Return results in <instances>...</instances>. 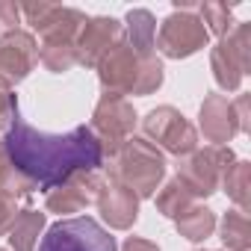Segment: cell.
<instances>
[{"label":"cell","instance_id":"cell-1","mask_svg":"<svg viewBox=\"0 0 251 251\" xmlns=\"http://www.w3.org/2000/svg\"><path fill=\"white\" fill-rule=\"evenodd\" d=\"M3 148L9 166L21 172L39 192H50L74 172H95L103 166V148L89 130V124H77L68 133H45L21 115V106L12 109L3 130Z\"/></svg>","mask_w":251,"mask_h":251},{"label":"cell","instance_id":"cell-2","mask_svg":"<svg viewBox=\"0 0 251 251\" xmlns=\"http://www.w3.org/2000/svg\"><path fill=\"white\" fill-rule=\"evenodd\" d=\"M109 180L127 186L139 201L154 198L163 177H166V157L157 145L142 136H130L112 157H109Z\"/></svg>","mask_w":251,"mask_h":251},{"label":"cell","instance_id":"cell-3","mask_svg":"<svg viewBox=\"0 0 251 251\" xmlns=\"http://www.w3.org/2000/svg\"><path fill=\"white\" fill-rule=\"evenodd\" d=\"M233 151L230 145H207V148H195L192 154L177 160V180L186 186V192L198 201V198H210L213 192H219L222 175L233 166Z\"/></svg>","mask_w":251,"mask_h":251},{"label":"cell","instance_id":"cell-4","mask_svg":"<svg viewBox=\"0 0 251 251\" xmlns=\"http://www.w3.org/2000/svg\"><path fill=\"white\" fill-rule=\"evenodd\" d=\"M207 42H210V33H207V27L198 18V6L195 3H180L160 24V33L154 39V48L166 59H186V56L204 50Z\"/></svg>","mask_w":251,"mask_h":251},{"label":"cell","instance_id":"cell-5","mask_svg":"<svg viewBox=\"0 0 251 251\" xmlns=\"http://www.w3.org/2000/svg\"><path fill=\"white\" fill-rule=\"evenodd\" d=\"M39 251H118L115 236L95 222L92 216H71L59 219L48 227V233L39 242Z\"/></svg>","mask_w":251,"mask_h":251},{"label":"cell","instance_id":"cell-6","mask_svg":"<svg viewBox=\"0 0 251 251\" xmlns=\"http://www.w3.org/2000/svg\"><path fill=\"white\" fill-rule=\"evenodd\" d=\"M142 133H145L142 139H148L151 145L169 151L177 160L198 148V130L189 124V118L172 103H163V106L151 109L142 118Z\"/></svg>","mask_w":251,"mask_h":251},{"label":"cell","instance_id":"cell-7","mask_svg":"<svg viewBox=\"0 0 251 251\" xmlns=\"http://www.w3.org/2000/svg\"><path fill=\"white\" fill-rule=\"evenodd\" d=\"M136 109L127 98H121V95H109L103 92L100 100L95 103V112H92V124H89V130L95 133V139L100 142L103 148V157L115 154L124 142H127L133 136V127H136Z\"/></svg>","mask_w":251,"mask_h":251},{"label":"cell","instance_id":"cell-8","mask_svg":"<svg viewBox=\"0 0 251 251\" xmlns=\"http://www.w3.org/2000/svg\"><path fill=\"white\" fill-rule=\"evenodd\" d=\"M210 68L225 92H236L251 68V24H236L210 50Z\"/></svg>","mask_w":251,"mask_h":251},{"label":"cell","instance_id":"cell-9","mask_svg":"<svg viewBox=\"0 0 251 251\" xmlns=\"http://www.w3.org/2000/svg\"><path fill=\"white\" fill-rule=\"evenodd\" d=\"M21 18L33 27V33L42 36V42H77L80 27L86 24V12L62 3H18Z\"/></svg>","mask_w":251,"mask_h":251},{"label":"cell","instance_id":"cell-10","mask_svg":"<svg viewBox=\"0 0 251 251\" xmlns=\"http://www.w3.org/2000/svg\"><path fill=\"white\" fill-rule=\"evenodd\" d=\"M148 59H151V56H148ZM142 62H145V59L136 56V50L121 39V42L95 65L103 92L121 95V98H124V95H133V89H136V83H139V74H142Z\"/></svg>","mask_w":251,"mask_h":251},{"label":"cell","instance_id":"cell-11","mask_svg":"<svg viewBox=\"0 0 251 251\" xmlns=\"http://www.w3.org/2000/svg\"><path fill=\"white\" fill-rule=\"evenodd\" d=\"M124 39V27L121 21L109 18V15H98V18H86V24L77 33V65L83 68H95L118 42Z\"/></svg>","mask_w":251,"mask_h":251},{"label":"cell","instance_id":"cell-12","mask_svg":"<svg viewBox=\"0 0 251 251\" xmlns=\"http://www.w3.org/2000/svg\"><path fill=\"white\" fill-rule=\"evenodd\" d=\"M100 177L95 172H74L68 175L59 186H53L45 198V207L48 213H59V216H68V213H80L86 210L89 204H95L98 192H100Z\"/></svg>","mask_w":251,"mask_h":251},{"label":"cell","instance_id":"cell-13","mask_svg":"<svg viewBox=\"0 0 251 251\" xmlns=\"http://www.w3.org/2000/svg\"><path fill=\"white\" fill-rule=\"evenodd\" d=\"M36 65H39V45L33 33L15 30L12 36L0 39V77L9 86L27 80Z\"/></svg>","mask_w":251,"mask_h":251},{"label":"cell","instance_id":"cell-14","mask_svg":"<svg viewBox=\"0 0 251 251\" xmlns=\"http://www.w3.org/2000/svg\"><path fill=\"white\" fill-rule=\"evenodd\" d=\"M103 222L112 227V230H130L139 219V198L115 180H103L100 183V192L95 198Z\"/></svg>","mask_w":251,"mask_h":251},{"label":"cell","instance_id":"cell-15","mask_svg":"<svg viewBox=\"0 0 251 251\" xmlns=\"http://www.w3.org/2000/svg\"><path fill=\"white\" fill-rule=\"evenodd\" d=\"M201 133L210 145H227L236 133H239V121H236V109L233 100H227L219 92H210L201 103Z\"/></svg>","mask_w":251,"mask_h":251},{"label":"cell","instance_id":"cell-16","mask_svg":"<svg viewBox=\"0 0 251 251\" xmlns=\"http://www.w3.org/2000/svg\"><path fill=\"white\" fill-rule=\"evenodd\" d=\"M124 42H127L136 56L148 59L154 56V39H157V21L148 9H130L124 15Z\"/></svg>","mask_w":251,"mask_h":251},{"label":"cell","instance_id":"cell-17","mask_svg":"<svg viewBox=\"0 0 251 251\" xmlns=\"http://www.w3.org/2000/svg\"><path fill=\"white\" fill-rule=\"evenodd\" d=\"M45 222H48L45 213H39V210H21L18 219H15V225L6 233L9 248L12 251H36V242H39V233L45 230Z\"/></svg>","mask_w":251,"mask_h":251},{"label":"cell","instance_id":"cell-18","mask_svg":"<svg viewBox=\"0 0 251 251\" xmlns=\"http://www.w3.org/2000/svg\"><path fill=\"white\" fill-rule=\"evenodd\" d=\"M175 225H177V233H180L183 239H189V242H204V239L213 236V230H216V213H213L210 207H204V204H192L186 213H180V216L175 219Z\"/></svg>","mask_w":251,"mask_h":251},{"label":"cell","instance_id":"cell-19","mask_svg":"<svg viewBox=\"0 0 251 251\" xmlns=\"http://www.w3.org/2000/svg\"><path fill=\"white\" fill-rule=\"evenodd\" d=\"M219 186H222L225 195L236 204V210L245 213V210H248V201H251V195H248V189H251V163L233 160V166L222 175V183H219Z\"/></svg>","mask_w":251,"mask_h":251},{"label":"cell","instance_id":"cell-20","mask_svg":"<svg viewBox=\"0 0 251 251\" xmlns=\"http://www.w3.org/2000/svg\"><path fill=\"white\" fill-rule=\"evenodd\" d=\"M219 239L225 242L227 251H248L251 248V225L248 216L239 210H227L219 225Z\"/></svg>","mask_w":251,"mask_h":251},{"label":"cell","instance_id":"cell-21","mask_svg":"<svg viewBox=\"0 0 251 251\" xmlns=\"http://www.w3.org/2000/svg\"><path fill=\"white\" fill-rule=\"evenodd\" d=\"M154 204H157V210H160L166 219H177L180 213H186V210L195 204V198L186 192V186H183L177 177H172L166 186H160V192L154 195Z\"/></svg>","mask_w":251,"mask_h":251},{"label":"cell","instance_id":"cell-22","mask_svg":"<svg viewBox=\"0 0 251 251\" xmlns=\"http://www.w3.org/2000/svg\"><path fill=\"white\" fill-rule=\"evenodd\" d=\"M39 62L50 74H65L77 65V48H74V42H42Z\"/></svg>","mask_w":251,"mask_h":251},{"label":"cell","instance_id":"cell-23","mask_svg":"<svg viewBox=\"0 0 251 251\" xmlns=\"http://www.w3.org/2000/svg\"><path fill=\"white\" fill-rule=\"evenodd\" d=\"M198 18H201V24L207 27V33L216 36V39H225V36L236 27V21H233V9H230L227 3H219V0H207V3H198Z\"/></svg>","mask_w":251,"mask_h":251},{"label":"cell","instance_id":"cell-24","mask_svg":"<svg viewBox=\"0 0 251 251\" xmlns=\"http://www.w3.org/2000/svg\"><path fill=\"white\" fill-rule=\"evenodd\" d=\"M163 77H166V71H163V59L154 53L151 59L142 62V74H139V83H136L133 95H154V92L163 86Z\"/></svg>","mask_w":251,"mask_h":251},{"label":"cell","instance_id":"cell-25","mask_svg":"<svg viewBox=\"0 0 251 251\" xmlns=\"http://www.w3.org/2000/svg\"><path fill=\"white\" fill-rule=\"evenodd\" d=\"M15 30H21V9L12 0H0V39L12 36Z\"/></svg>","mask_w":251,"mask_h":251},{"label":"cell","instance_id":"cell-26","mask_svg":"<svg viewBox=\"0 0 251 251\" xmlns=\"http://www.w3.org/2000/svg\"><path fill=\"white\" fill-rule=\"evenodd\" d=\"M18 213H21V201L9 198L6 192H0V236H6V233H9V227L15 225Z\"/></svg>","mask_w":251,"mask_h":251},{"label":"cell","instance_id":"cell-27","mask_svg":"<svg viewBox=\"0 0 251 251\" xmlns=\"http://www.w3.org/2000/svg\"><path fill=\"white\" fill-rule=\"evenodd\" d=\"M18 106V95L12 92V86L0 77V133L6 130V124H9V115H12V109Z\"/></svg>","mask_w":251,"mask_h":251},{"label":"cell","instance_id":"cell-28","mask_svg":"<svg viewBox=\"0 0 251 251\" xmlns=\"http://www.w3.org/2000/svg\"><path fill=\"white\" fill-rule=\"evenodd\" d=\"M233 109H236V121H239V133H248L251 130V115H248V95H239L233 100Z\"/></svg>","mask_w":251,"mask_h":251},{"label":"cell","instance_id":"cell-29","mask_svg":"<svg viewBox=\"0 0 251 251\" xmlns=\"http://www.w3.org/2000/svg\"><path fill=\"white\" fill-rule=\"evenodd\" d=\"M121 251H160V245L151 242V239H142V236H130L121 245Z\"/></svg>","mask_w":251,"mask_h":251},{"label":"cell","instance_id":"cell-30","mask_svg":"<svg viewBox=\"0 0 251 251\" xmlns=\"http://www.w3.org/2000/svg\"><path fill=\"white\" fill-rule=\"evenodd\" d=\"M9 169L12 166H9V157H6V148H3V136H0V177H3Z\"/></svg>","mask_w":251,"mask_h":251},{"label":"cell","instance_id":"cell-31","mask_svg":"<svg viewBox=\"0 0 251 251\" xmlns=\"http://www.w3.org/2000/svg\"><path fill=\"white\" fill-rule=\"evenodd\" d=\"M195 251H207V248H195Z\"/></svg>","mask_w":251,"mask_h":251},{"label":"cell","instance_id":"cell-32","mask_svg":"<svg viewBox=\"0 0 251 251\" xmlns=\"http://www.w3.org/2000/svg\"><path fill=\"white\" fill-rule=\"evenodd\" d=\"M0 251H6V248H0Z\"/></svg>","mask_w":251,"mask_h":251}]
</instances>
